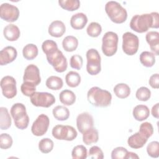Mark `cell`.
Returning <instances> with one entry per match:
<instances>
[{
    "label": "cell",
    "instance_id": "obj_23",
    "mask_svg": "<svg viewBox=\"0 0 159 159\" xmlns=\"http://www.w3.org/2000/svg\"><path fill=\"white\" fill-rule=\"evenodd\" d=\"M98 131L94 127H92L91 129L83 133V142L87 145L95 143L98 141Z\"/></svg>",
    "mask_w": 159,
    "mask_h": 159
},
{
    "label": "cell",
    "instance_id": "obj_45",
    "mask_svg": "<svg viewBox=\"0 0 159 159\" xmlns=\"http://www.w3.org/2000/svg\"><path fill=\"white\" fill-rule=\"evenodd\" d=\"M88 157L91 158L102 159L104 158V153L100 147L98 146H93L89 150Z\"/></svg>",
    "mask_w": 159,
    "mask_h": 159
},
{
    "label": "cell",
    "instance_id": "obj_13",
    "mask_svg": "<svg viewBox=\"0 0 159 159\" xmlns=\"http://www.w3.org/2000/svg\"><path fill=\"white\" fill-rule=\"evenodd\" d=\"M19 16V9L11 4L2 3L0 6L1 18L8 22L16 21Z\"/></svg>",
    "mask_w": 159,
    "mask_h": 159
},
{
    "label": "cell",
    "instance_id": "obj_36",
    "mask_svg": "<svg viewBox=\"0 0 159 159\" xmlns=\"http://www.w3.org/2000/svg\"><path fill=\"white\" fill-rule=\"evenodd\" d=\"M101 25L96 22H91L86 29L88 35L91 37H98L101 34Z\"/></svg>",
    "mask_w": 159,
    "mask_h": 159
},
{
    "label": "cell",
    "instance_id": "obj_48",
    "mask_svg": "<svg viewBox=\"0 0 159 159\" xmlns=\"http://www.w3.org/2000/svg\"><path fill=\"white\" fill-rule=\"evenodd\" d=\"M135 158H139V157L134 152H128L126 157H125V159H135Z\"/></svg>",
    "mask_w": 159,
    "mask_h": 159
},
{
    "label": "cell",
    "instance_id": "obj_41",
    "mask_svg": "<svg viewBox=\"0 0 159 159\" xmlns=\"http://www.w3.org/2000/svg\"><path fill=\"white\" fill-rule=\"evenodd\" d=\"M20 90L24 95L30 97L36 92V86L29 82H23L20 86Z\"/></svg>",
    "mask_w": 159,
    "mask_h": 159
},
{
    "label": "cell",
    "instance_id": "obj_31",
    "mask_svg": "<svg viewBox=\"0 0 159 159\" xmlns=\"http://www.w3.org/2000/svg\"><path fill=\"white\" fill-rule=\"evenodd\" d=\"M66 84L71 88H75L79 86L81 83V76L78 73L70 71L65 76Z\"/></svg>",
    "mask_w": 159,
    "mask_h": 159
},
{
    "label": "cell",
    "instance_id": "obj_18",
    "mask_svg": "<svg viewBox=\"0 0 159 159\" xmlns=\"http://www.w3.org/2000/svg\"><path fill=\"white\" fill-rule=\"evenodd\" d=\"M147 42L150 50L155 55H159V33L157 31H150L145 36Z\"/></svg>",
    "mask_w": 159,
    "mask_h": 159
},
{
    "label": "cell",
    "instance_id": "obj_4",
    "mask_svg": "<svg viewBox=\"0 0 159 159\" xmlns=\"http://www.w3.org/2000/svg\"><path fill=\"white\" fill-rule=\"evenodd\" d=\"M11 115L14 119V125L20 130L25 129L29 123V117L26 108L22 103H15L11 108Z\"/></svg>",
    "mask_w": 159,
    "mask_h": 159
},
{
    "label": "cell",
    "instance_id": "obj_14",
    "mask_svg": "<svg viewBox=\"0 0 159 159\" xmlns=\"http://www.w3.org/2000/svg\"><path fill=\"white\" fill-rule=\"evenodd\" d=\"M23 81L31 83L35 86H37L40 83L41 78L40 75V71L36 65L30 64L27 66L24 70Z\"/></svg>",
    "mask_w": 159,
    "mask_h": 159
},
{
    "label": "cell",
    "instance_id": "obj_39",
    "mask_svg": "<svg viewBox=\"0 0 159 159\" xmlns=\"http://www.w3.org/2000/svg\"><path fill=\"white\" fill-rule=\"evenodd\" d=\"M147 152L152 158H158L159 156V142L153 141L147 146Z\"/></svg>",
    "mask_w": 159,
    "mask_h": 159
},
{
    "label": "cell",
    "instance_id": "obj_46",
    "mask_svg": "<svg viewBox=\"0 0 159 159\" xmlns=\"http://www.w3.org/2000/svg\"><path fill=\"white\" fill-rule=\"evenodd\" d=\"M150 86L154 89H158L159 88V75L158 73L152 75L149 79Z\"/></svg>",
    "mask_w": 159,
    "mask_h": 159
},
{
    "label": "cell",
    "instance_id": "obj_28",
    "mask_svg": "<svg viewBox=\"0 0 159 159\" xmlns=\"http://www.w3.org/2000/svg\"><path fill=\"white\" fill-rule=\"evenodd\" d=\"M139 60L143 66L150 68L153 66L155 63V56L152 52L144 51L140 53Z\"/></svg>",
    "mask_w": 159,
    "mask_h": 159
},
{
    "label": "cell",
    "instance_id": "obj_12",
    "mask_svg": "<svg viewBox=\"0 0 159 159\" xmlns=\"http://www.w3.org/2000/svg\"><path fill=\"white\" fill-rule=\"evenodd\" d=\"M49 124L50 119L48 117L44 114H40L33 122L31 132L35 136H42L47 132Z\"/></svg>",
    "mask_w": 159,
    "mask_h": 159
},
{
    "label": "cell",
    "instance_id": "obj_32",
    "mask_svg": "<svg viewBox=\"0 0 159 159\" xmlns=\"http://www.w3.org/2000/svg\"><path fill=\"white\" fill-rule=\"evenodd\" d=\"M45 84L48 88L52 90H59L63 85L62 79L57 76H50L45 82Z\"/></svg>",
    "mask_w": 159,
    "mask_h": 159
},
{
    "label": "cell",
    "instance_id": "obj_33",
    "mask_svg": "<svg viewBox=\"0 0 159 159\" xmlns=\"http://www.w3.org/2000/svg\"><path fill=\"white\" fill-rule=\"evenodd\" d=\"M60 6L68 11H74L80 7L79 0H60L58 1Z\"/></svg>",
    "mask_w": 159,
    "mask_h": 159
},
{
    "label": "cell",
    "instance_id": "obj_38",
    "mask_svg": "<svg viewBox=\"0 0 159 159\" xmlns=\"http://www.w3.org/2000/svg\"><path fill=\"white\" fill-rule=\"evenodd\" d=\"M139 132H140L147 139H148L153 134V127L151 123L148 122H145L141 124L140 125Z\"/></svg>",
    "mask_w": 159,
    "mask_h": 159
},
{
    "label": "cell",
    "instance_id": "obj_1",
    "mask_svg": "<svg viewBox=\"0 0 159 159\" xmlns=\"http://www.w3.org/2000/svg\"><path fill=\"white\" fill-rule=\"evenodd\" d=\"M132 30L138 33L147 32L150 28L159 27V14L157 12L150 14H137L132 17L129 24Z\"/></svg>",
    "mask_w": 159,
    "mask_h": 159
},
{
    "label": "cell",
    "instance_id": "obj_35",
    "mask_svg": "<svg viewBox=\"0 0 159 159\" xmlns=\"http://www.w3.org/2000/svg\"><path fill=\"white\" fill-rule=\"evenodd\" d=\"M71 156L74 159H85L88 157L87 149L83 145H76L72 150Z\"/></svg>",
    "mask_w": 159,
    "mask_h": 159
},
{
    "label": "cell",
    "instance_id": "obj_11",
    "mask_svg": "<svg viewBox=\"0 0 159 159\" xmlns=\"http://www.w3.org/2000/svg\"><path fill=\"white\" fill-rule=\"evenodd\" d=\"M2 93L7 99H12L17 94L16 81L11 76H4L0 82Z\"/></svg>",
    "mask_w": 159,
    "mask_h": 159
},
{
    "label": "cell",
    "instance_id": "obj_21",
    "mask_svg": "<svg viewBox=\"0 0 159 159\" xmlns=\"http://www.w3.org/2000/svg\"><path fill=\"white\" fill-rule=\"evenodd\" d=\"M3 34L6 40L13 42L17 40L19 38L20 31L17 25L10 24L4 28Z\"/></svg>",
    "mask_w": 159,
    "mask_h": 159
},
{
    "label": "cell",
    "instance_id": "obj_2",
    "mask_svg": "<svg viewBox=\"0 0 159 159\" xmlns=\"http://www.w3.org/2000/svg\"><path fill=\"white\" fill-rule=\"evenodd\" d=\"M87 99L88 102L94 106L105 107L111 104L112 94L107 90L94 86L88 91Z\"/></svg>",
    "mask_w": 159,
    "mask_h": 159
},
{
    "label": "cell",
    "instance_id": "obj_15",
    "mask_svg": "<svg viewBox=\"0 0 159 159\" xmlns=\"http://www.w3.org/2000/svg\"><path fill=\"white\" fill-rule=\"evenodd\" d=\"M93 116L88 112L81 113L76 117V127L81 134L93 127Z\"/></svg>",
    "mask_w": 159,
    "mask_h": 159
},
{
    "label": "cell",
    "instance_id": "obj_16",
    "mask_svg": "<svg viewBox=\"0 0 159 159\" xmlns=\"http://www.w3.org/2000/svg\"><path fill=\"white\" fill-rule=\"evenodd\" d=\"M17 50L12 46H7L0 52V65L1 66L6 65L17 58Z\"/></svg>",
    "mask_w": 159,
    "mask_h": 159
},
{
    "label": "cell",
    "instance_id": "obj_27",
    "mask_svg": "<svg viewBox=\"0 0 159 159\" xmlns=\"http://www.w3.org/2000/svg\"><path fill=\"white\" fill-rule=\"evenodd\" d=\"M53 117L58 120L63 121L67 120L70 117V111L67 107L63 106H57L53 109Z\"/></svg>",
    "mask_w": 159,
    "mask_h": 159
},
{
    "label": "cell",
    "instance_id": "obj_34",
    "mask_svg": "<svg viewBox=\"0 0 159 159\" xmlns=\"http://www.w3.org/2000/svg\"><path fill=\"white\" fill-rule=\"evenodd\" d=\"M54 143L49 138H43L39 143V149L43 153H48L53 148Z\"/></svg>",
    "mask_w": 159,
    "mask_h": 159
},
{
    "label": "cell",
    "instance_id": "obj_19",
    "mask_svg": "<svg viewBox=\"0 0 159 159\" xmlns=\"http://www.w3.org/2000/svg\"><path fill=\"white\" fill-rule=\"evenodd\" d=\"M88 22L86 15L83 12H78L73 15L70 19V25L75 30L83 29Z\"/></svg>",
    "mask_w": 159,
    "mask_h": 159
},
{
    "label": "cell",
    "instance_id": "obj_40",
    "mask_svg": "<svg viewBox=\"0 0 159 159\" xmlns=\"http://www.w3.org/2000/svg\"><path fill=\"white\" fill-rule=\"evenodd\" d=\"M58 48L57 43L52 40H46L42 45V49L45 55L52 53Z\"/></svg>",
    "mask_w": 159,
    "mask_h": 159
},
{
    "label": "cell",
    "instance_id": "obj_20",
    "mask_svg": "<svg viewBox=\"0 0 159 159\" xmlns=\"http://www.w3.org/2000/svg\"><path fill=\"white\" fill-rule=\"evenodd\" d=\"M148 139L145 137L140 132H136L130 136L127 140L128 145L134 149H138L143 147L147 142Z\"/></svg>",
    "mask_w": 159,
    "mask_h": 159
},
{
    "label": "cell",
    "instance_id": "obj_24",
    "mask_svg": "<svg viewBox=\"0 0 159 159\" xmlns=\"http://www.w3.org/2000/svg\"><path fill=\"white\" fill-rule=\"evenodd\" d=\"M11 117L8 110L5 107H0V128L1 130H7L11 125Z\"/></svg>",
    "mask_w": 159,
    "mask_h": 159
},
{
    "label": "cell",
    "instance_id": "obj_29",
    "mask_svg": "<svg viewBox=\"0 0 159 159\" xmlns=\"http://www.w3.org/2000/svg\"><path fill=\"white\" fill-rule=\"evenodd\" d=\"M37 47L33 43H29L25 45L22 49V55L24 58L27 60H34L38 55Z\"/></svg>",
    "mask_w": 159,
    "mask_h": 159
},
{
    "label": "cell",
    "instance_id": "obj_25",
    "mask_svg": "<svg viewBox=\"0 0 159 159\" xmlns=\"http://www.w3.org/2000/svg\"><path fill=\"white\" fill-rule=\"evenodd\" d=\"M60 101L65 106H71L76 101V95L71 90L65 89L59 95Z\"/></svg>",
    "mask_w": 159,
    "mask_h": 159
},
{
    "label": "cell",
    "instance_id": "obj_3",
    "mask_svg": "<svg viewBox=\"0 0 159 159\" xmlns=\"http://www.w3.org/2000/svg\"><path fill=\"white\" fill-rule=\"evenodd\" d=\"M105 11L111 20L116 24H122L127 20L126 9L116 1H108L105 5Z\"/></svg>",
    "mask_w": 159,
    "mask_h": 159
},
{
    "label": "cell",
    "instance_id": "obj_37",
    "mask_svg": "<svg viewBox=\"0 0 159 159\" xmlns=\"http://www.w3.org/2000/svg\"><path fill=\"white\" fill-rule=\"evenodd\" d=\"M135 96L140 101H147L151 97V91L148 88L142 86L137 90Z\"/></svg>",
    "mask_w": 159,
    "mask_h": 159
},
{
    "label": "cell",
    "instance_id": "obj_44",
    "mask_svg": "<svg viewBox=\"0 0 159 159\" xmlns=\"http://www.w3.org/2000/svg\"><path fill=\"white\" fill-rule=\"evenodd\" d=\"M70 64L72 68L80 70L82 68L83 64V60L82 57L78 54L71 56L70 60Z\"/></svg>",
    "mask_w": 159,
    "mask_h": 159
},
{
    "label": "cell",
    "instance_id": "obj_17",
    "mask_svg": "<svg viewBox=\"0 0 159 159\" xmlns=\"http://www.w3.org/2000/svg\"><path fill=\"white\" fill-rule=\"evenodd\" d=\"M48 34L53 37H61L66 32L65 24L61 20H54L51 22L48 29Z\"/></svg>",
    "mask_w": 159,
    "mask_h": 159
},
{
    "label": "cell",
    "instance_id": "obj_42",
    "mask_svg": "<svg viewBox=\"0 0 159 159\" xmlns=\"http://www.w3.org/2000/svg\"><path fill=\"white\" fill-rule=\"evenodd\" d=\"M13 143L12 137L6 133L1 134L0 135V147L1 149H8L11 147Z\"/></svg>",
    "mask_w": 159,
    "mask_h": 159
},
{
    "label": "cell",
    "instance_id": "obj_5",
    "mask_svg": "<svg viewBox=\"0 0 159 159\" xmlns=\"http://www.w3.org/2000/svg\"><path fill=\"white\" fill-rule=\"evenodd\" d=\"M119 37L116 33L109 31L104 34L102 39V52L107 57L113 56L117 50Z\"/></svg>",
    "mask_w": 159,
    "mask_h": 159
},
{
    "label": "cell",
    "instance_id": "obj_30",
    "mask_svg": "<svg viewBox=\"0 0 159 159\" xmlns=\"http://www.w3.org/2000/svg\"><path fill=\"white\" fill-rule=\"evenodd\" d=\"M113 90L116 96L120 99L127 98L130 94V88L125 83H119L116 84Z\"/></svg>",
    "mask_w": 159,
    "mask_h": 159
},
{
    "label": "cell",
    "instance_id": "obj_22",
    "mask_svg": "<svg viewBox=\"0 0 159 159\" xmlns=\"http://www.w3.org/2000/svg\"><path fill=\"white\" fill-rule=\"evenodd\" d=\"M132 114L136 120L143 121L149 117L150 110L147 106L139 104L134 108Z\"/></svg>",
    "mask_w": 159,
    "mask_h": 159
},
{
    "label": "cell",
    "instance_id": "obj_6",
    "mask_svg": "<svg viewBox=\"0 0 159 159\" xmlns=\"http://www.w3.org/2000/svg\"><path fill=\"white\" fill-rule=\"evenodd\" d=\"M87 64L86 71L90 75H96L101 70V56L95 48L89 49L86 53Z\"/></svg>",
    "mask_w": 159,
    "mask_h": 159
},
{
    "label": "cell",
    "instance_id": "obj_7",
    "mask_svg": "<svg viewBox=\"0 0 159 159\" xmlns=\"http://www.w3.org/2000/svg\"><path fill=\"white\" fill-rule=\"evenodd\" d=\"M48 63L58 73H63L67 69L68 63L66 58L58 48L52 53L46 55Z\"/></svg>",
    "mask_w": 159,
    "mask_h": 159
},
{
    "label": "cell",
    "instance_id": "obj_43",
    "mask_svg": "<svg viewBox=\"0 0 159 159\" xmlns=\"http://www.w3.org/2000/svg\"><path fill=\"white\" fill-rule=\"evenodd\" d=\"M127 150L123 147H118L112 150L111 152L112 159H125Z\"/></svg>",
    "mask_w": 159,
    "mask_h": 159
},
{
    "label": "cell",
    "instance_id": "obj_9",
    "mask_svg": "<svg viewBox=\"0 0 159 159\" xmlns=\"http://www.w3.org/2000/svg\"><path fill=\"white\" fill-rule=\"evenodd\" d=\"M139 39L132 32H127L122 35V50L127 55H135L139 49Z\"/></svg>",
    "mask_w": 159,
    "mask_h": 159
},
{
    "label": "cell",
    "instance_id": "obj_47",
    "mask_svg": "<svg viewBox=\"0 0 159 159\" xmlns=\"http://www.w3.org/2000/svg\"><path fill=\"white\" fill-rule=\"evenodd\" d=\"M158 109H159V103H156L152 108V115L156 119L159 118L158 114Z\"/></svg>",
    "mask_w": 159,
    "mask_h": 159
},
{
    "label": "cell",
    "instance_id": "obj_10",
    "mask_svg": "<svg viewBox=\"0 0 159 159\" xmlns=\"http://www.w3.org/2000/svg\"><path fill=\"white\" fill-rule=\"evenodd\" d=\"M31 103L36 107H49L55 102V98L47 92H35L30 97Z\"/></svg>",
    "mask_w": 159,
    "mask_h": 159
},
{
    "label": "cell",
    "instance_id": "obj_26",
    "mask_svg": "<svg viewBox=\"0 0 159 159\" xmlns=\"http://www.w3.org/2000/svg\"><path fill=\"white\" fill-rule=\"evenodd\" d=\"M78 46V40L76 37L73 35L65 37L62 41V47L63 49L68 52H71L76 50Z\"/></svg>",
    "mask_w": 159,
    "mask_h": 159
},
{
    "label": "cell",
    "instance_id": "obj_8",
    "mask_svg": "<svg viewBox=\"0 0 159 159\" xmlns=\"http://www.w3.org/2000/svg\"><path fill=\"white\" fill-rule=\"evenodd\" d=\"M53 137L57 140L72 141L76 138L78 133L76 129L71 125H57L52 131Z\"/></svg>",
    "mask_w": 159,
    "mask_h": 159
}]
</instances>
